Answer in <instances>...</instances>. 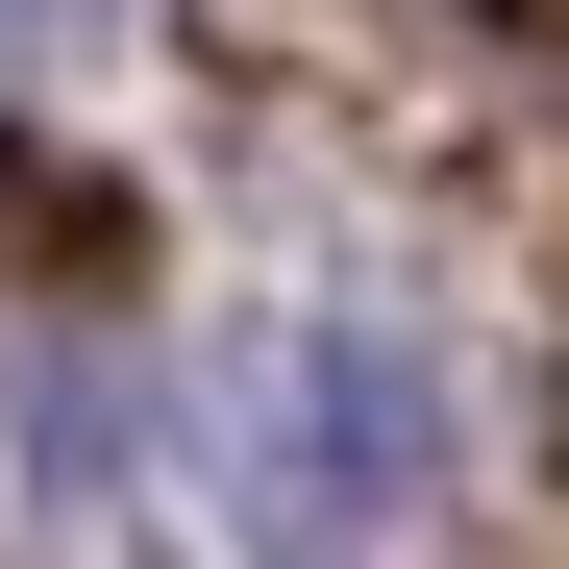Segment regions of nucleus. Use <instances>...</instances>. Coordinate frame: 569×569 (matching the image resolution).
Here are the masks:
<instances>
[{
	"instance_id": "f257e3e1",
	"label": "nucleus",
	"mask_w": 569,
	"mask_h": 569,
	"mask_svg": "<svg viewBox=\"0 0 569 569\" xmlns=\"http://www.w3.org/2000/svg\"><path fill=\"white\" fill-rule=\"evenodd\" d=\"M223 421H248V569H371V520L421 496V347H371V322L248 347Z\"/></svg>"
},
{
	"instance_id": "f03ea898",
	"label": "nucleus",
	"mask_w": 569,
	"mask_h": 569,
	"mask_svg": "<svg viewBox=\"0 0 569 569\" xmlns=\"http://www.w3.org/2000/svg\"><path fill=\"white\" fill-rule=\"evenodd\" d=\"M124 470V371L100 347H26V496H100Z\"/></svg>"
},
{
	"instance_id": "7ed1b4c3",
	"label": "nucleus",
	"mask_w": 569,
	"mask_h": 569,
	"mask_svg": "<svg viewBox=\"0 0 569 569\" xmlns=\"http://www.w3.org/2000/svg\"><path fill=\"white\" fill-rule=\"evenodd\" d=\"M124 26V0H0V50H100Z\"/></svg>"
}]
</instances>
